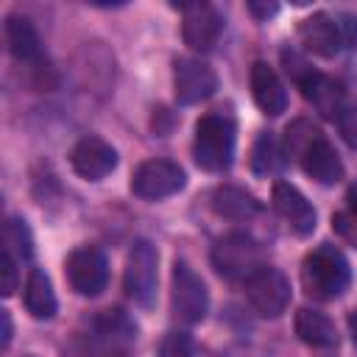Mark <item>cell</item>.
Masks as SVG:
<instances>
[{
    "label": "cell",
    "instance_id": "836d02e7",
    "mask_svg": "<svg viewBox=\"0 0 357 357\" xmlns=\"http://www.w3.org/2000/svg\"><path fill=\"white\" fill-rule=\"evenodd\" d=\"M114 357H126V354H114Z\"/></svg>",
    "mask_w": 357,
    "mask_h": 357
},
{
    "label": "cell",
    "instance_id": "52a82bcc",
    "mask_svg": "<svg viewBox=\"0 0 357 357\" xmlns=\"http://www.w3.org/2000/svg\"><path fill=\"white\" fill-rule=\"evenodd\" d=\"M170 301H173V312L184 324H201L206 318V312H209V290H206L204 279L187 262H176L173 265Z\"/></svg>",
    "mask_w": 357,
    "mask_h": 357
},
{
    "label": "cell",
    "instance_id": "4316f807",
    "mask_svg": "<svg viewBox=\"0 0 357 357\" xmlns=\"http://www.w3.org/2000/svg\"><path fill=\"white\" fill-rule=\"evenodd\" d=\"M0 273H3V282H0V293L3 296H14L17 284H20V276H17V259L3 251L0 254Z\"/></svg>",
    "mask_w": 357,
    "mask_h": 357
},
{
    "label": "cell",
    "instance_id": "d6a6232c",
    "mask_svg": "<svg viewBox=\"0 0 357 357\" xmlns=\"http://www.w3.org/2000/svg\"><path fill=\"white\" fill-rule=\"evenodd\" d=\"M349 332H351V340L357 343V310L349 312Z\"/></svg>",
    "mask_w": 357,
    "mask_h": 357
},
{
    "label": "cell",
    "instance_id": "83f0119b",
    "mask_svg": "<svg viewBox=\"0 0 357 357\" xmlns=\"http://www.w3.org/2000/svg\"><path fill=\"white\" fill-rule=\"evenodd\" d=\"M337 128H340V137L349 142V148L357 151V106L340 112V117H337Z\"/></svg>",
    "mask_w": 357,
    "mask_h": 357
},
{
    "label": "cell",
    "instance_id": "7402d4cb",
    "mask_svg": "<svg viewBox=\"0 0 357 357\" xmlns=\"http://www.w3.org/2000/svg\"><path fill=\"white\" fill-rule=\"evenodd\" d=\"M282 148H279V142L273 139V134L271 131H262L259 137H257V142H254V151H251V167H254V173H259V176H271V173H276L279 167H282Z\"/></svg>",
    "mask_w": 357,
    "mask_h": 357
},
{
    "label": "cell",
    "instance_id": "9c48e42d",
    "mask_svg": "<svg viewBox=\"0 0 357 357\" xmlns=\"http://www.w3.org/2000/svg\"><path fill=\"white\" fill-rule=\"evenodd\" d=\"M67 282L70 287L78 293V296H100L106 290V282H109V262H106V254L95 245H81L75 248L67 262Z\"/></svg>",
    "mask_w": 357,
    "mask_h": 357
},
{
    "label": "cell",
    "instance_id": "ba28073f",
    "mask_svg": "<svg viewBox=\"0 0 357 357\" xmlns=\"http://www.w3.org/2000/svg\"><path fill=\"white\" fill-rule=\"evenodd\" d=\"M184 14L181 20V36L190 50L206 53L218 45L223 33V14L209 3H173Z\"/></svg>",
    "mask_w": 357,
    "mask_h": 357
},
{
    "label": "cell",
    "instance_id": "9a60e30c",
    "mask_svg": "<svg viewBox=\"0 0 357 357\" xmlns=\"http://www.w3.org/2000/svg\"><path fill=\"white\" fill-rule=\"evenodd\" d=\"M251 95H254V103L271 117H276V114H282L287 109L284 84L279 81L276 70L268 67L265 61H254L251 64Z\"/></svg>",
    "mask_w": 357,
    "mask_h": 357
},
{
    "label": "cell",
    "instance_id": "2e32d148",
    "mask_svg": "<svg viewBox=\"0 0 357 357\" xmlns=\"http://www.w3.org/2000/svg\"><path fill=\"white\" fill-rule=\"evenodd\" d=\"M298 165L318 184H337L343 178V162H340L337 151L329 145V139L324 134L304 151V156L298 159Z\"/></svg>",
    "mask_w": 357,
    "mask_h": 357
},
{
    "label": "cell",
    "instance_id": "f546056e",
    "mask_svg": "<svg viewBox=\"0 0 357 357\" xmlns=\"http://www.w3.org/2000/svg\"><path fill=\"white\" fill-rule=\"evenodd\" d=\"M245 8H248V14H251V17H257V20H262V22H265L268 17H273V14L279 11V3H273V0H271V3H265V0H251Z\"/></svg>",
    "mask_w": 357,
    "mask_h": 357
},
{
    "label": "cell",
    "instance_id": "277c9868",
    "mask_svg": "<svg viewBox=\"0 0 357 357\" xmlns=\"http://www.w3.org/2000/svg\"><path fill=\"white\" fill-rule=\"evenodd\" d=\"M156 282H159L156 245H151L148 240H134L126 257V271H123L126 296L139 307H151L156 296Z\"/></svg>",
    "mask_w": 357,
    "mask_h": 357
},
{
    "label": "cell",
    "instance_id": "8fae6325",
    "mask_svg": "<svg viewBox=\"0 0 357 357\" xmlns=\"http://www.w3.org/2000/svg\"><path fill=\"white\" fill-rule=\"evenodd\" d=\"M73 170L86 181H100L117 167V151L100 137H81L70 151Z\"/></svg>",
    "mask_w": 357,
    "mask_h": 357
},
{
    "label": "cell",
    "instance_id": "30bf717a",
    "mask_svg": "<svg viewBox=\"0 0 357 357\" xmlns=\"http://www.w3.org/2000/svg\"><path fill=\"white\" fill-rule=\"evenodd\" d=\"M218 89L215 70L201 59H176L173 64V92L181 106L201 103L212 98Z\"/></svg>",
    "mask_w": 357,
    "mask_h": 357
},
{
    "label": "cell",
    "instance_id": "d6986e66",
    "mask_svg": "<svg viewBox=\"0 0 357 357\" xmlns=\"http://www.w3.org/2000/svg\"><path fill=\"white\" fill-rule=\"evenodd\" d=\"M22 298H25V310L31 312V318H36V321H50V318L56 315V307H59V304H56V293H53V284H50V279H47L45 271L33 268V271L28 273Z\"/></svg>",
    "mask_w": 357,
    "mask_h": 357
},
{
    "label": "cell",
    "instance_id": "5b68a950",
    "mask_svg": "<svg viewBox=\"0 0 357 357\" xmlns=\"http://www.w3.org/2000/svg\"><path fill=\"white\" fill-rule=\"evenodd\" d=\"M243 284H245L248 304L262 318H279L290 304V282L279 268L265 265L251 279H245Z\"/></svg>",
    "mask_w": 357,
    "mask_h": 357
},
{
    "label": "cell",
    "instance_id": "4fadbf2b",
    "mask_svg": "<svg viewBox=\"0 0 357 357\" xmlns=\"http://www.w3.org/2000/svg\"><path fill=\"white\" fill-rule=\"evenodd\" d=\"M271 198H273V209L287 220V226H290L296 234L307 237V234L315 231V209H312V204L304 198V192H301L296 184H290V181H276Z\"/></svg>",
    "mask_w": 357,
    "mask_h": 357
},
{
    "label": "cell",
    "instance_id": "5bb4252c",
    "mask_svg": "<svg viewBox=\"0 0 357 357\" xmlns=\"http://www.w3.org/2000/svg\"><path fill=\"white\" fill-rule=\"evenodd\" d=\"M298 89H301L304 100H307L321 117H326V120L340 117V112H343V86H340L335 78H329V75H324L321 70L312 67V70L298 81Z\"/></svg>",
    "mask_w": 357,
    "mask_h": 357
},
{
    "label": "cell",
    "instance_id": "1f68e13d",
    "mask_svg": "<svg viewBox=\"0 0 357 357\" xmlns=\"http://www.w3.org/2000/svg\"><path fill=\"white\" fill-rule=\"evenodd\" d=\"M346 201H349V212H354V215H357V184H351V187H349Z\"/></svg>",
    "mask_w": 357,
    "mask_h": 357
},
{
    "label": "cell",
    "instance_id": "44dd1931",
    "mask_svg": "<svg viewBox=\"0 0 357 357\" xmlns=\"http://www.w3.org/2000/svg\"><path fill=\"white\" fill-rule=\"evenodd\" d=\"M321 137V128H315L310 120H293L290 126H287V131H284V142H282V156L284 159H293V162H298L301 156H304V151L315 142Z\"/></svg>",
    "mask_w": 357,
    "mask_h": 357
},
{
    "label": "cell",
    "instance_id": "4dcf8cb0",
    "mask_svg": "<svg viewBox=\"0 0 357 357\" xmlns=\"http://www.w3.org/2000/svg\"><path fill=\"white\" fill-rule=\"evenodd\" d=\"M0 324H3V349H6L8 340H11V315H8V310H0Z\"/></svg>",
    "mask_w": 357,
    "mask_h": 357
},
{
    "label": "cell",
    "instance_id": "6da1fadb",
    "mask_svg": "<svg viewBox=\"0 0 357 357\" xmlns=\"http://www.w3.org/2000/svg\"><path fill=\"white\" fill-rule=\"evenodd\" d=\"M237 128L234 117L226 112H212L204 114L195 123V142H192V156L201 170L206 173H223L234 162V142H237Z\"/></svg>",
    "mask_w": 357,
    "mask_h": 357
},
{
    "label": "cell",
    "instance_id": "603a6c76",
    "mask_svg": "<svg viewBox=\"0 0 357 357\" xmlns=\"http://www.w3.org/2000/svg\"><path fill=\"white\" fill-rule=\"evenodd\" d=\"M3 251H8L14 259H28L33 254V237L22 218H8L3 226Z\"/></svg>",
    "mask_w": 357,
    "mask_h": 357
},
{
    "label": "cell",
    "instance_id": "7a4b0ae2",
    "mask_svg": "<svg viewBox=\"0 0 357 357\" xmlns=\"http://www.w3.org/2000/svg\"><path fill=\"white\" fill-rule=\"evenodd\" d=\"M349 282H351V268L346 257L329 243L312 248L301 262V284L312 298L321 301L337 298L346 293Z\"/></svg>",
    "mask_w": 357,
    "mask_h": 357
},
{
    "label": "cell",
    "instance_id": "ffe728a7",
    "mask_svg": "<svg viewBox=\"0 0 357 357\" xmlns=\"http://www.w3.org/2000/svg\"><path fill=\"white\" fill-rule=\"evenodd\" d=\"M6 42H8V50L14 59L20 61H33L39 59V33L33 28V22L28 17H20V14H11L6 20Z\"/></svg>",
    "mask_w": 357,
    "mask_h": 357
},
{
    "label": "cell",
    "instance_id": "f1b7e54d",
    "mask_svg": "<svg viewBox=\"0 0 357 357\" xmlns=\"http://www.w3.org/2000/svg\"><path fill=\"white\" fill-rule=\"evenodd\" d=\"M343 47H357V14H340L337 17Z\"/></svg>",
    "mask_w": 357,
    "mask_h": 357
},
{
    "label": "cell",
    "instance_id": "8992f818",
    "mask_svg": "<svg viewBox=\"0 0 357 357\" xmlns=\"http://www.w3.org/2000/svg\"><path fill=\"white\" fill-rule=\"evenodd\" d=\"M184 184H187V173L181 170V165L170 159H148L131 176V192L145 201L170 198L178 190H184Z\"/></svg>",
    "mask_w": 357,
    "mask_h": 357
},
{
    "label": "cell",
    "instance_id": "d4e9b609",
    "mask_svg": "<svg viewBox=\"0 0 357 357\" xmlns=\"http://www.w3.org/2000/svg\"><path fill=\"white\" fill-rule=\"evenodd\" d=\"M156 357H195V340L190 332H181V329H173L162 337V346H159V354Z\"/></svg>",
    "mask_w": 357,
    "mask_h": 357
},
{
    "label": "cell",
    "instance_id": "484cf974",
    "mask_svg": "<svg viewBox=\"0 0 357 357\" xmlns=\"http://www.w3.org/2000/svg\"><path fill=\"white\" fill-rule=\"evenodd\" d=\"M332 229L340 240L357 248V215L354 212H335L332 215Z\"/></svg>",
    "mask_w": 357,
    "mask_h": 357
},
{
    "label": "cell",
    "instance_id": "7c38bea8",
    "mask_svg": "<svg viewBox=\"0 0 357 357\" xmlns=\"http://www.w3.org/2000/svg\"><path fill=\"white\" fill-rule=\"evenodd\" d=\"M298 39H301L307 53H315L321 59H335L343 50L337 17H332L326 11H315L307 20H301L298 22Z\"/></svg>",
    "mask_w": 357,
    "mask_h": 357
},
{
    "label": "cell",
    "instance_id": "ac0fdd59",
    "mask_svg": "<svg viewBox=\"0 0 357 357\" xmlns=\"http://www.w3.org/2000/svg\"><path fill=\"white\" fill-rule=\"evenodd\" d=\"M212 209L226 220H248L259 212V201L237 184H220L212 190Z\"/></svg>",
    "mask_w": 357,
    "mask_h": 357
},
{
    "label": "cell",
    "instance_id": "3957f363",
    "mask_svg": "<svg viewBox=\"0 0 357 357\" xmlns=\"http://www.w3.org/2000/svg\"><path fill=\"white\" fill-rule=\"evenodd\" d=\"M212 265L223 279L245 282L259 268H265V248L254 237H248L243 231H231L215 243Z\"/></svg>",
    "mask_w": 357,
    "mask_h": 357
},
{
    "label": "cell",
    "instance_id": "cb8c5ba5",
    "mask_svg": "<svg viewBox=\"0 0 357 357\" xmlns=\"http://www.w3.org/2000/svg\"><path fill=\"white\" fill-rule=\"evenodd\" d=\"M98 332L109 340H134L137 337V326L128 321V315L123 310H106L98 318Z\"/></svg>",
    "mask_w": 357,
    "mask_h": 357
},
{
    "label": "cell",
    "instance_id": "e0dca14e",
    "mask_svg": "<svg viewBox=\"0 0 357 357\" xmlns=\"http://www.w3.org/2000/svg\"><path fill=\"white\" fill-rule=\"evenodd\" d=\"M296 335L301 337V343L312 346V349H335L337 346V329L329 321V315H324L321 310L312 307H301L296 312Z\"/></svg>",
    "mask_w": 357,
    "mask_h": 357
}]
</instances>
